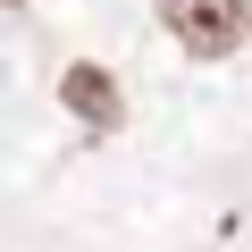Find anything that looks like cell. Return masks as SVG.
<instances>
[{
    "label": "cell",
    "instance_id": "cell-1",
    "mask_svg": "<svg viewBox=\"0 0 252 252\" xmlns=\"http://www.w3.org/2000/svg\"><path fill=\"white\" fill-rule=\"evenodd\" d=\"M160 26L177 34V51L193 59H227L252 26V0H160Z\"/></svg>",
    "mask_w": 252,
    "mask_h": 252
},
{
    "label": "cell",
    "instance_id": "cell-2",
    "mask_svg": "<svg viewBox=\"0 0 252 252\" xmlns=\"http://www.w3.org/2000/svg\"><path fill=\"white\" fill-rule=\"evenodd\" d=\"M59 93H67V109H76V118L118 126V84H109L101 67H67V84H59Z\"/></svg>",
    "mask_w": 252,
    "mask_h": 252
}]
</instances>
